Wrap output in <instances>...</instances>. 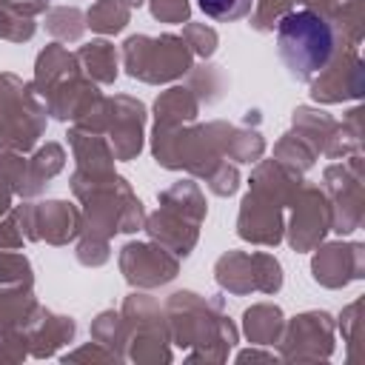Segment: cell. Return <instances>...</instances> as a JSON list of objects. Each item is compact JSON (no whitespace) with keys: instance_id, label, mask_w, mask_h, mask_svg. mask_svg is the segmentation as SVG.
I'll return each mask as SVG.
<instances>
[{"instance_id":"3","label":"cell","mask_w":365,"mask_h":365,"mask_svg":"<svg viewBox=\"0 0 365 365\" xmlns=\"http://www.w3.org/2000/svg\"><path fill=\"white\" fill-rule=\"evenodd\" d=\"M231 123H185V125H154L151 154L157 165L168 171H188L197 180H208L225 163V140Z\"/></svg>"},{"instance_id":"21","label":"cell","mask_w":365,"mask_h":365,"mask_svg":"<svg viewBox=\"0 0 365 365\" xmlns=\"http://www.w3.org/2000/svg\"><path fill=\"white\" fill-rule=\"evenodd\" d=\"M299 185H302V174L288 168V165H282L279 160H257V165H254V171L248 177V188L251 191L274 200L282 208L291 205V200L299 191Z\"/></svg>"},{"instance_id":"33","label":"cell","mask_w":365,"mask_h":365,"mask_svg":"<svg viewBox=\"0 0 365 365\" xmlns=\"http://www.w3.org/2000/svg\"><path fill=\"white\" fill-rule=\"evenodd\" d=\"M262 154H265V140H262V134L257 128H251V125H231L228 140H225V160L251 165V163L262 160Z\"/></svg>"},{"instance_id":"19","label":"cell","mask_w":365,"mask_h":365,"mask_svg":"<svg viewBox=\"0 0 365 365\" xmlns=\"http://www.w3.org/2000/svg\"><path fill=\"white\" fill-rule=\"evenodd\" d=\"M143 231L148 234V240L160 242L163 248H168L180 259H185L197 248V240H200V225L197 222H191L182 214H177L171 208H163V205L154 214H145Z\"/></svg>"},{"instance_id":"2","label":"cell","mask_w":365,"mask_h":365,"mask_svg":"<svg viewBox=\"0 0 365 365\" xmlns=\"http://www.w3.org/2000/svg\"><path fill=\"white\" fill-rule=\"evenodd\" d=\"M165 322L171 345L185 351L188 362H225L237 345L240 331L222 311V297H200L194 291H174L165 299Z\"/></svg>"},{"instance_id":"36","label":"cell","mask_w":365,"mask_h":365,"mask_svg":"<svg viewBox=\"0 0 365 365\" xmlns=\"http://www.w3.org/2000/svg\"><path fill=\"white\" fill-rule=\"evenodd\" d=\"M228 86V77L220 66H211V63H202V66H191L188 71V88L194 91V97L200 100V106H211L222 97Z\"/></svg>"},{"instance_id":"16","label":"cell","mask_w":365,"mask_h":365,"mask_svg":"<svg viewBox=\"0 0 365 365\" xmlns=\"http://www.w3.org/2000/svg\"><path fill=\"white\" fill-rule=\"evenodd\" d=\"M311 277L322 288H345L365 277V245L362 242H319L311 259Z\"/></svg>"},{"instance_id":"9","label":"cell","mask_w":365,"mask_h":365,"mask_svg":"<svg viewBox=\"0 0 365 365\" xmlns=\"http://www.w3.org/2000/svg\"><path fill=\"white\" fill-rule=\"evenodd\" d=\"M322 191L331 205V231L354 234L365 220V194H362V151L339 163H331L322 171Z\"/></svg>"},{"instance_id":"48","label":"cell","mask_w":365,"mask_h":365,"mask_svg":"<svg viewBox=\"0 0 365 365\" xmlns=\"http://www.w3.org/2000/svg\"><path fill=\"white\" fill-rule=\"evenodd\" d=\"M359 311H362V299H354L348 308H342L339 314V328H342V336L348 342V351H354L356 345V331H359Z\"/></svg>"},{"instance_id":"10","label":"cell","mask_w":365,"mask_h":365,"mask_svg":"<svg viewBox=\"0 0 365 365\" xmlns=\"http://www.w3.org/2000/svg\"><path fill=\"white\" fill-rule=\"evenodd\" d=\"M214 279L234 297L277 294L282 288V265L268 251H225L214 262Z\"/></svg>"},{"instance_id":"49","label":"cell","mask_w":365,"mask_h":365,"mask_svg":"<svg viewBox=\"0 0 365 365\" xmlns=\"http://www.w3.org/2000/svg\"><path fill=\"white\" fill-rule=\"evenodd\" d=\"M248 359L274 362V359H279V356H277V354H271V351H257V348H248V351H240V354H237V362H248Z\"/></svg>"},{"instance_id":"52","label":"cell","mask_w":365,"mask_h":365,"mask_svg":"<svg viewBox=\"0 0 365 365\" xmlns=\"http://www.w3.org/2000/svg\"><path fill=\"white\" fill-rule=\"evenodd\" d=\"M336 3H345V0H336Z\"/></svg>"},{"instance_id":"47","label":"cell","mask_w":365,"mask_h":365,"mask_svg":"<svg viewBox=\"0 0 365 365\" xmlns=\"http://www.w3.org/2000/svg\"><path fill=\"white\" fill-rule=\"evenodd\" d=\"M26 356H29V339H26V334L0 336V362H23Z\"/></svg>"},{"instance_id":"35","label":"cell","mask_w":365,"mask_h":365,"mask_svg":"<svg viewBox=\"0 0 365 365\" xmlns=\"http://www.w3.org/2000/svg\"><path fill=\"white\" fill-rule=\"evenodd\" d=\"M46 31L57 37V43H77L86 31V14L77 6H54L46 11Z\"/></svg>"},{"instance_id":"30","label":"cell","mask_w":365,"mask_h":365,"mask_svg":"<svg viewBox=\"0 0 365 365\" xmlns=\"http://www.w3.org/2000/svg\"><path fill=\"white\" fill-rule=\"evenodd\" d=\"M160 205L163 208H171L177 214H182L185 220L202 225L205 214H208V205H205V194L202 188L194 182V180H180L174 185H168L165 191H160Z\"/></svg>"},{"instance_id":"22","label":"cell","mask_w":365,"mask_h":365,"mask_svg":"<svg viewBox=\"0 0 365 365\" xmlns=\"http://www.w3.org/2000/svg\"><path fill=\"white\" fill-rule=\"evenodd\" d=\"M77 334V322L66 314H54L48 308L40 311L37 322L26 331V339H29V356L34 359H48L54 356L63 345H68Z\"/></svg>"},{"instance_id":"34","label":"cell","mask_w":365,"mask_h":365,"mask_svg":"<svg viewBox=\"0 0 365 365\" xmlns=\"http://www.w3.org/2000/svg\"><path fill=\"white\" fill-rule=\"evenodd\" d=\"M26 177V157L14 151H0V217L14 208V197H20Z\"/></svg>"},{"instance_id":"31","label":"cell","mask_w":365,"mask_h":365,"mask_svg":"<svg viewBox=\"0 0 365 365\" xmlns=\"http://www.w3.org/2000/svg\"><path fill=\"white\" fill-rule=\"evenodd\" d=\"M331 26L339 48H359L365 37V0L336 3V9L331 11Z\"/></svg>"},{"instance_id":"50","label":"cell","mask_w":365,"mask_h":365,"mask_svg":"<svg viewBox=\"0 0 365 365\" xmlns=\"http://www.w3.org/2000/svg\"><path fill=\"white\" fill-rule=\"evenodd\" d=\"M120 3H125V6H128V9H134V6H143V3H145V0H120Z\"/></svg>"},{"instance_id":"41","label":"cell","mask_w":365,"mask_h":365,"mask_svg":"<svg viewBox=\"0 0 365 365\" xmlns=\"http://www.w3.org/2000/svg\"><path fill=\"white\" fill-rule=\"evenodd\" d=\"M182 40H185V46L191 48V54H197V57H202V60H208V57H214V51H217V43H220V37H217V31L211 29V26H205V23H182V34H180Z\"/></svg>"},{"instance_id":"6","label":"cell","mask_w":365,"mask_h":365,"mask_svg":"<svg viewBox=\"0 0 365 365\" xmlns=\"http://www.w3.org/2000/svg\"><path fill=\"white\" fill-rule=\"evenodd\" d=\"M123 68L131 80L148 83V86H163V83H174L180 77H185L194 66V54L185 46V40L180 34H160V37H148V34H131L123 43Z\"/></svg>"},{"instance_id":"23","label":"cell","mask_w":365,"mask_h":365,"mask_svg":"<svg viewBox=\"0 0 365 365\" xmlns=\"http://www.w3.org/2000/svg\"><path fill=\"white\" fill-rule=\"evenodd\" d=\"M68 145H71V154H74V163H77L80 171H88V174L114 171V160L117 157H114V148L106 140V134L71 125L68 128Z\"/></svg>"},{"instance_id":"1","label":"cell","mask_w":365,"mask_h":365,"mask_svg":"<svg viewBox=\"0 0 365 365\" xmlns=\"http://www.w3.org/2000/svg\"><path fill=\"white\" fill-rule=\"evenodd\" d=\"M71 194L80 200V234H77V262L97 268L111 257L114 234H134L143 228L145 208L134 194L131 182L114 171L88 174L74 168Z\"/></svg>"},{"instance_id":"20","label":"cell","mask_w":365,"mask_h":365,"mask_svg":"<svg viewBox=\"0 0 365 365\" xmlns=\"http://www.w3.org/2000/svg\"><path fill=\"white\" fill-rule=\"evenodd\" d=\"M40 311L43 305L37 302L31 285H0V336L26 334L37 322Z\"/></svg>"},{"instance_id":"13","label":"cell","mask_w":365,"mask_h":365,"mask_svg":"<svg viewBox=\"0 0 365 365\" xmlns=\"http://www.w3.org/2000/svg\"><path fill=\"white\" fill-rule=\"evenodd\" d=\"M117 265H120L123 279L137 291H151V288L168 285L180 274V257H174L168 248H163L154 240L125 242L117 254Z\"/></svg>"},{"instance_id":"42","label":"cell","mask_w":365,"mask_h":365,"mask_svg":"<svg viewBox=\"0 0 365 365\" xmlns=\"http://www.w3.org/2000/svg\"><path fill=\"white\" fill-rule=\"evenodd\" d=\"M257 0H197V6L202 9L205 17L217 20V23H234L251 14Z\"/></svg>"},{"instance_id":"51","label":"cell","mask_w":365,"mask_h":365,"mask_svg":"<svg viewBox=\"0 0 365 365\" xmlns=\"http://www.w3.org/2000/svg\"><path fill=\"white\" fill-rule=\"evenodd\" d=\"M6 3H9V0H0V6H6Z\"/></svg>"},{"instance_id":"11","label":"cell","mask_w":365,"mask_h":365,"mask_svg":"<svg viewBox=\"0 0 365 365\" xmlns=\"http://www.w3.org/2000/svg\"><path fill=\"white\" fill-rule=\"evenodd\" d=\"M14 217L29 242L68 245L80 234V208L68 200H23L20 205H14Z\"/></svg>"},{"instance_id":"43","label":"cell","mask_w":365,"mask_h":365,"mask_svg":"<svg viewBox=\"0 0 365 365\" xmlns=\"http://www.w3.org/2000/svg\"><path fill=\"white\" fill-rule=\"evenodd\" d=\"M17 282H26V285L34 282L31 262L17 251L0 248V285H17Z\"/></svg>"},{"instance_id":"27","label":"cell","mask_w":365,"mask_h":365,"mask_svg":"<svg viewBox=\"0 0 365 365\" xmlns=\"http://www.w3.org/2000/svg\"><path fill=\"white\" fill-rule=\"evenodd\" d=\"M285 328L282 308L274 302H257L242 314V334L251 345H277Z\"/></svg>"},{"instance_id":"18","label":"cell","mask_w":365,"mask_h":365,"mask_svg":"<svg viewBox=\"0 0 365 365\" xmlns=\"http://www.w3.org/2000/svg\"><path fill=\"white\" fill-rule=\"evenodd\" d=\"M46 111L60 120V123H77L83 120L86 114H91L100 103H103V91L97 88V83L83 71L77 68L74 74H68L66 80H60L46 97Z\"/></svg>"},{"instance_id":"4","label":"cell","mask_w":365,"mask_h":365,"mask_svg":"<svg viewBox=\"0 0 365 365\" xmlns=\"http://www.w3.org/2000/svg\"><path fill=\"white\" fill-rule=\"evenodd\" d=\"M274 29H277L279 60L285 63L288 74L299 83H308L314 74H319L339 48L331 17L308 6H297L285 11Z\"/></svg>"},{"instance_id":"15","label":"cell","mask_w":365,"mask_h":365,"mask_svg":"<svg viewBox=\"0 0 365 365\" xmlns=\"http://www.w3.org/2000/svg\"><path fill=\"white\" fill-rule=\"evenodd\" d=\"M308 83L314 103L334 106L345 100H359L365 91V68L359 48H336L328 66L319 74H314Z\"/></svg>"},{"instance_id":"8","label":"cell","mask_w":365,"mask_h":365,"mask_svg":"<svg viewBox=\"0 0 365 365\" xmlns=\"http://www.w3.org/2000/svg\"><path fill=\"white\" fill-rule=\"evenodd\" d=\"M145 106L131 97V94H114V97H103V103L86 114L83 120L71 123L77 128L86 131H97L106 134V140L114 148V157L120 163L134 160L143 151L145 143Z\"/></svg>"},{"instance_id":"25","label":"cell","mask_w":365,"mask_h":365,"mask_svg":"<svg viewBox=\"0 0 365 365\" xmlns=\"http://www.w3.org/2000/svg\"><path fill=\"white\" fill-rule=\"evenodd\" d=\"M80 68V60L74 51H68L63 43H48L40 54H37V63H34V91L37 97L43 100L60 80H66L68 74H74Z\"/></svg>"},{"instance_id":"45","label":"cell","mask_w":365,"mask_h":365,"mask_svg":"<svg viewBox=\"0 0 365 365\" xmlns=\"http://www.w3.org/2000/svg\"><path fill=\"white\" fill-rule=\"evenodd\" d=\"M205 185H208V191L217 194V197H231V194H237V188H240V171H237V165L225 160V163L205 180Z\"/></svg>"},{"instance_id":"39","label":"cell","mask_w":365,"mask_h":365,"mask_svg":"<svg viewBox=\"0 0 365 365\" xmlns=\"http://www.w3.org/2000/svg\"><path fill=\"white\" fill-rule=\"evenodd\" d=\"M37 31L34 17H26L9 6H0V40L9 43H29Z\"/></svg>"},{"instance_id":"12","label":"cell","mask_w":365,"mask_h":365,"mask_svg":"<svg viewBox=\"0 0 365 365\" xmlns=\"http://www.w3.org/2000/svg\"><path fill=\"white\" fill-rule=\"evenodd\" d=\"M277 345L285 362H322L334 354V317L328 311L297 314L285 322Z\"/></svg>"},{"instance_id":"14","label":"cell","mask_w":365,"mask_h":365,"mask_svg":"<svg viewBox=\"0 0 365 365\" xmlns=\"http://www.w3.org/2000/svg\"><path fill=\"white\" fill-rule=\"evenodd\" d=\"M291 220L285 222V240L297 254L314 251L331 231V205L319 185L302 182L291 200Z\"/></svg>"},{"instance_id":"40","label":"cell","mask_w":365,"mask_h":365,"mask_svg":"<svg viewBox=\"0 0 365 365\" xmlns=\"http://www.w3.org/2000/svg\"><path fill=\"white\" fill-rule=\"evenodd\" d=\"M305 3L308 0H257L254 9H251V26L257 31H274L277 20L285 11H291L297 6H305Z\"/></svg>"},{"instance_id":"17","label":"cell","mask_w":365,"mask_h":365,"mask_svg":"<svg viewBox=\"0 0 365 365\" xmlns=\"http://www.w3.org/2000/svg\"><path fill=\"white\" fill-rule=\"evenodd\" d=\"M237 234H240V240H245L251 245H265V248L279 245L285 240L282 205H277L274 200H268V197H262V194L248 188V194L240 202Z\"/></svg>"},{"instance_id":"24","label":"cell","mask_w":365,"mask_h":365,"mask_svg":"<svg viewBox=\"0 0 365 365\" xmlns=\"http://www.w3.org/2000/svg\"><path fill=\"white\" fill-rule=\"evenodd\" d=\"M66 168V151L60 143H46L40 145L29 160H26V177L20 188V200H34L46 191V185Z\"/></svg>"},{"instance_id":"38","label":"cell","mask_w":365,"mask_h":365,"mask_svg":"<svg viewBox=\"0 0 365 365\" xmlns=\"http://www.w3.org/2000/svg\"><path fill=\"white\" fill-rule=\"evenodd\" d=\"M317 151L299 137V134H294V131H285L279 140H277V145H274V160H279L282 165H288V168H294V171H299V174H305L314 163H317Z\"/></svg>"},{"instance_id":"32","label":"cell","mask_w":365,"mask_h":365,"mask_svg":"<svg viewBox=\"0 0 365 365\" xmlns=\"http://www.w3.org/2000/svg\"><path fill=\"white\" fill-rule=\"evenodd\" d=\"M131 23V9L120 0H97L86 11V29L97 34H120Z\"/></svg>"},{"instance_id":"29","label":"cell","mask_w":365,"mask_h":365,"mask_svg":"<svg viewBox=\"0 0 365 365\" xmlns=\"http://www.w3.org/2000/svg\"><path fill=\"white\" fill-rule=\"evenodd\" d=\"M80 68L97 83V86H111L120 74V54L114 48V43L108 40H91L86 46H80L77 51Z\"/></svg>"},{"instance_id":"44","label":"cell","mask_w":365,"mask_h":365,"mask_svg":"<svg viewBox=\"0 0 365 365\" xmlns=\"http://www.w3.org/2000/svg\"><path fill=\"white\" fill-rule=\"evenodd\" d=\"M148 11L160 23H188L191 20V3L188 0H145Z\"/></svg>"},{"instance_id":"5","label":"cell","mask_w":365,"mask_h":365,"mask_svg":"<svg viewBox=\"0 0 365 365\" xmlns=\"http://www.w3.org/2000/svg\"><path fill=\"white\" fill-rule=\"evenodd\" d=\"M46 103L34 86L11 71H0V151L29 154L46 131Z\"/></svg>"},{"instance_id":"26","label":"cell","mask_w":365,"mask_h":365,"mask_svg":"<svg viewBox=\"0 0 365 365\" xmlns=\"http://www.w3.org/2000/svg\"><path fill=\"white\" fill-rule=\"evenodd\" d=\"M336 125L339 120H334L328 111L322 108H311V106H299L291 117V131L299 134L317 154L328 157L334 148V137H336Z\"/></svg>"},{"instance_id":"7","label":"cell","mask_w":365,"mask_h":365,"mask_svg":"<svg viewBox=\"0 0 365 365\" xmlns=\"http://www.w3.org/2000/svg\"><path fill=\"white\" fill-rule=\"evenodd\" d=\"M123 325H125V359L137 365H165L174 359L171 339H168V322L165 308L148 297V294H128L120 308Z\"/></svg>"},{"instance_id":"28","label":"cell","mask_w":365,"mask_h":365,"mask_svg":"<svg viewBox=\"0 0 365 365\" xmlns=\"http://www.w3.org/2000/svg\"><path fill=\"white\" fill-rule=\"evenodd\" d=\"M200 100L188 86H171L154 100V125H185L197 123Z\"/></svg>"},{"instance_id":"37","label":"cell","mask_w":365,"mask_h":365,"mask_svg":"<svg viewBox=\"0 0 365 365\" xmlns=\"http://www.w3.org/2000/svg\"><path fill=\"white\" fill-rule=\"evenodd\" d=\"M91 339L106 345L120 362H125V325H123V317L120 311H100L91 322Z\"/></svg>"},{"instance_id":"46","label":"cell","mask_w":365,"mask_h":365,"mask_svg":"<svg viewBox=\"0 0 365 365\" xmlns=\"http://www.w3.org/2000/svg\"><path fill=\"white\" fill-rule=\"evenodd\" d=\"M60 362H120L106 345H100V342H88V345H83V348H77V351H68V354H63L60 356Z\"/></svg>"}]
</instances>
